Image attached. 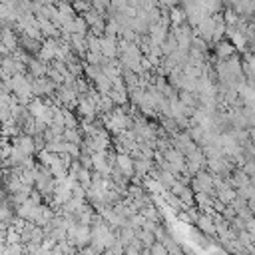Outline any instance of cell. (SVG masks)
I'll return each instance as SVG.
<instances>
[{"label":"cell","mask_w":255,"mask_h":255,"mask_svg":"<svg viewBox=\"0 0 255 255\" xmlns=\"http://www.w3.org/2000/svg\"><path fill=\"white\" fill-rule=\"evenodd\" d=\"M167 18H169V24L171 26H179V24L185 22V12H183L181 6H173V8H169Z\"/></svg>","instance_id":"obj_2"},{"label":"cell","mask_w":255,"mask_h":255,"mask_svg":"<svg viewBox=\"0 0 255 255\" xmlns=\"http://www.w3.org/2000/svg\"><path fill=\"white\" fill-rule=\"evenodd\" d=\"M215 54L219 58L227 60V58H231L235 54V46L231 42H227V40H219V42H215Z\"/></svg>","instance_id":"obj_1"}]
</instances>
